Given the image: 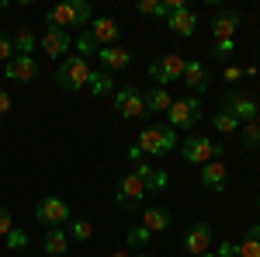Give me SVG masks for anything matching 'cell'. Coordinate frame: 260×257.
Wrapping results in <instances>:
<instances>
[{
    "label": "cell",
    "instance_id": "cell-44",
    "mask_svg": "<svg viewBox=\"0 0 260 257\" xmlns=\"http://www.w3.org/2000/svg\"><path fill=\"white\" fill-rule=\"evenodd\" d=\"M257 209H260V198H257Z\"/></svg>",
    "mask_w": 260,
    "mask_h": 257
},
{
    "label": "cell",
    "instance_id": "cell-12",
    "mask_svg": "<svg viewBox=\"0 0 260 257\" xmlns=\"http://www.w3.org/2000/svg\"><path fill=\"white\" fill-rule=\"evenodd\" d=\"M4 77L18 80V83H28V80L39 77V63H35V56H14V60L4 66Z\"/></svg>",
    "mask_w": 260,
    "mask_h": 257
},
{
    "label": "cell",
    "instance_id": "cell-4",
    "mask_svg": "<svg viewBox=\"0 0 260 257\" xmlns=\"http://www.w3.org/2000/svg\"><path fill=\"white\" fill-rule=\"evenodd\" d=\"M56 83L62 91H83L90 83V66L83 56H66V60L56 66Z\"/></svg>",
    "mask_w": 260,
    "mask_h": 257
},
{
    "label": "cell",
    "instance_id": "cell-17",
    "mask_svg": "<svg viewBox=\"0 0 260 257\" xmlns=\"http://www.w3.org/2000/svg\"><path fill=\"white\" fill-rule=\"evenodd\" d=\"M136 174L142 178V184H146V191H149V195H156V191H163V188L170 184V174L160 170V167H153V163H146V160H139Z\"/></svg>",
    "mask_w": 260,
    "mask_h": 257
},
{
    "label": "cell",
    "instance_id": "cell-25",
    "mask_svg": "<svg viewBox=\"0 0 260 257\" xmlns=\"http://www.w3.org/2000/svg\"><path fill=\"white\" fill-rule=\"evenodd\" d=\"M236 257H260V222L246 230V237H243L240 254H236Z\"/></svg>",
    "mask_w": 260,
    "mask_h": 257
},
{
    "label": "cell",
    "instance_id": "cell-27",
    "mask_svg": "<svg viewBox=\"0 0 260 257\" xmlns=\"http://www.w3.org/2000/svg\"><path fill=\"white\" fill-rule=\"evenodd\" d=\"M240 139H243V146H246V150H260V119L240 125Z\"/></svg>",
    "mask_w": 260,
    "mask_h": 257
},
{
    "label": "cell",
    "instance_id": "cell-7",
    "mask_svg": "<svg viewBox=\"0 0 260 257\" xmlns=\"http://www.w3.org/2000/svg\"><path fill=\"white\" fill-rule=\"evenodd\" d=\"M35 219L45 222V230H56V226H66V222L73 219V212H70V205H66L62 198L45 195L39 205H35Z\"/></svg>",
    "mask_w": 260,
    "mask_h": 257
},
{
    "label": "cell",
    "instance_id": "cell-13",
    "mask_svg": "<svg viewBox=\"0 0 260 257\" xmlns=\"http://www.w3.org/2000/svg\"><path fill=\"white\" fill-rule=\"evenodd\" d=\"M98 60L104 73H115V70H125L132 63V52L125 45H104V49H98Z\"/></svg>",
    "mask_w": 260,
    "mask_h": 257
},
{
    "label": "cell",
    "instance_id": "cell-5",
    "mask_svg": "<svg viewBox=\"0 0 260 257\" xmlns=\"http://www.w3.org/2000/svg\"><path fill=\"white\" fill-rule=\"evenodd\" d=\"M201 119V101L194 98V94H187V98H180L170 104V111H167V125L170 129H194Z\"/></svg>",
    "mask_w": 260,
    "mask_h": 257
},
{
    "label": "cell",
    "instance_id": "cell-43",
    "mask_svg": "<svg viewBox=\"0 0 260 257\" xmlns=\"http://www.w3.org/2000/svg\"><path fill=\"white\" fill-rule=\"evenodd\" d=\"M0 18H4V7H0Z\"/></svg>",
    "mask_w": 260,
    "mask_h": 257
},
{
    "label": "cell",
    "instance_id": "cell-41",
    "mask_svg": "<svg viewBox=\"0 0 260 257\" xmlns=\"http://www.w3.org/2000/svg\"><path fill=\"white\" fill-rule=\"evenodd\" d=\"M201 257H212V250H208V254H201Z\"/></svg>",
    "mask_w": 260,
    "mask_h": 257
},
{
    "label": "cell",
    "instance_id": "cell-15",
    "mask_svg": "<svg viewBox=\"0 0 260 257\" xmlns=\"http://www.w3.org/2000/svg\"><path fill=\"white\" fill-rule=\"evenodd\" d=\"M167 28H170L174 35H180V39H191V35L198 32V14H194L191 7H180V11H174V14L167 18Z\"/></svg>",
    "mask_w": 260,
    "mask_h": 257
},
{
    "label": "cell",
    "instance_id": "cell-21",
    "mask_svg": "<svg viewBox=\"0 0 260 257\" xmlns=\"http://www.w3.org/2000/svg\"><path fill=\"white\" fill-rule=\"evenodd\" d=\"M236 28H240V11H222L212 18V32H215V42L222 39H233L236 35Z\"/></svg>",
    "mask_w": 260,
    "mask_h": 257
},
{
    "label": "cell",
    "instance_id": "cell-40",
    "mask_svg": "<svg viewBox=\"0 0 260 257\" xmlns=\"http://www.w3.org/2000/svg\"><path fill=\"white\" fill-rule=\"evenodd\" d=\"M111 257H132V254H128V250H115Z\"/></svg>",
    "mask_w": 260,
    "mask_h": 257
},
{
    "label": "cell",
    "instance_id": "cell-20",
    "mask_svg": "<svg viewBox=\"0 0 260 257\" xmlns=\"http://www.w3.org/2000/svg\"><path fill=\"white\" fill-rule=\"evenodd\" d=\"M170 222H174V216H170V209H163V205H153V209L142 212V226H146L149 233H167Z\"/></svg>",
    "mask_w": 260,
    "mask_h": 257
},
{
    "label": "cell",
    "instance_id": "cell-8",
    "mask_svg": "<svg viewBox=\"0 0 260 257\" xmlns=\"http://www.w3.org/2000/svg\"><path fill=\"white\" fill-rule=\"evenodd\" d=\"M222 111H229V115L240 122V125L260 119V104L250 98V94H243V91H229V94H225V101H222Z\"/></svg>",
    "mask_w": 260,
    "mask_h": 257
},
{
    "label": "cell",
    "instance_id": "cell-35",
    "mask_svg": "<svg viewBox=\"0 0 260 257\" xmlns=\"http://www.w3.org/2000/svg\"><path fill=\"white\" fill-rule=\"evenodd\" d=\"M11 60H14V42L7 39V35H0V63L7 66Z\"/></svg>",
    "mask_w": 260,
    "mask_h": 257
},
{
    "label": "cell",
    "instance_id": "cell-29",
    "mask_svg": "<svg viewBox=\"0 0 260 257\" xmlns=\"http://www.w3.org/2000/svg\"><path fill=\"white\" fill-rule=\"evenodd\" d=\"M212 125H215V129H219L222 136H229V132H240V122L233 119V115H229V111H215V115H212Z\"/></svg>",
    "mask_w": 260,
    "mask_h": 257
},
{
    "label": "cell",
    "instance_id": "cell-18",
    "mask_svg": "<svg viewBox=\"0 0 260 257\" xmlns=\"http://www.w3.org/2000/svg\"><path fill=\"white\" fill-rule=\"evenodd\" d=\"M180 83H184L194 98H198V94H205V91H208V70H205V63H187V66H184Z\"/></svg>",
    "mask_w": 260,
    "mask_h": 257
},
{
    "label": "cell",
    "instance_id": "cell-16",
    "mask_svg": "<svg viewBox=\"0 0 260 257\" xmlns=\"http://www.w3.org/2000/svg\"><path fill=\"white\" fill-rule=\"evenodd\" d=\"M42 49H45V56H52V60H66V52H70V35L59 32V28H45V35H42Z\"/></svg>",
    "mask_w": 260,
    "mask_h": 257
},
{
    "label": "cell",
    "instance_id": "cell-1",
    "mask_svg": "<svg viewBox=\"0 0 260 257\" xmlns=\"http://www.w3.org/2000/svg\"><path fill=\"white\" fill-rule=\"evenodd\" d=\"M90 21H94V14H90L87 0H66V4H56V7L45 11V24L59 28V32H66V28H87Z\"/></svg>",
    "mask_w": 260,
    "mask_h": 257
},
{
    "label": "cell",
    "instance_id": "cell-3",
    "mask_svg": "<svg viewBox=\"0 0 260 257\" xmlns=\"http://www.w3.org/2000/svg\"><path fill=\"white\" fill-rule=\"evenodd\" d=\"M180 157L187 160V163H194V167H205L208 160H222L225 150H222V142H215V139L187 136V139H180Z\"/></svg>",
    "mask_w": 260,
    "mask_h": 257
},
{
    "label": "cell",
    "instance_id": "cell-2",
    "mask_svg": "<svg viewBox=\"0 0 260 257\" xmlns=\"http://www.w3.org/2000/svg\"><path fill=\"white\" fill-rule=\"evenodd\" d=\"M174 146H177V129H170L167 122L163 125H146L139 132V142H136V150L142 157H167Z\"/></svg>",
    "mask_w": 260,
    "mask_h": 257
},
{
    "label": "cell",
    "instance_id": "cell-39",
    "mask_svg": "<svg viewBox=\"0 0 260 257\" xmlns=\"http://www.w3.org/2000/svg\"><path fill=\"white\" fill-rule=\"evenodd\" d=\"M7 111H11V94H7V91H0V119H4Z\"/></svg>",
    "mask_w": 260,
    "mask_h": 257
},
{
    "label": "cell",
    "instance_id": "cell-9",
    "mask_svg": "<svg viewBox=\"0 0 260 257\" xmlns=\"http://www.w3.org/2000/svg\"><path fill=\"white\" fill-rule=\"evenodd\" d=\"M115 111L121 119H142L146 115V101L136 87H118L115 91Z\"/></svg>",
    "mask_w": 260,
    "mask_h": 257
},
{
    "label": "cell",
    "instance_id": "cell-24",
    "mask_svg": "<svg viewBox=\"0 0 260 257\" xmlns=\"http://www.w3.org/2000/svg\"><path fill=\"white\" fill-rule=\"evenodd\" d=\"M111 87H115L111 73H104V70H90V83H87V91H90L94 98H104V94H111Z\"/></svg>",
    "mask_w": 260,
    "mask_h": 257
},
{
    "label": "cell",
    "instance_id": "cell-33",
    "mask_svg": "<svg viewBox=\"0 0 260 257\" xmlns=\"http://www.w3.org/2000/svg\"><path fill=\"white\" fill-rule=\"evenodd\" d=\"M4 240H7V247H11V250H24V247H28V233H24V230H18V226H14V230H11Z\"/></svg>",
    "mask_w": 260,
    "mask_h": 257
},
{
    "label": "cell",
    "instance_id": "cell-28",
    "mask_svg": "<svg viewBox=\"0 0 260 257\" xmlns=\"http://www.w3.org/2000/svg\"><path fill=\"white\" fill-rule=\"evenodd\" d=\"M149 240H153V233H149V230H146V226L139 222V226H132V230H128L125 243H128V250H142V247H146Z\"/></svg>",
    "mask_w": 260,
    "mask_h": 257
},
{
    "label": "cell",
    "instance_id": "cell-23",
    "mask_svg": "<svg viewBox=\"0 0 260 257\" xmlns=\"http://www.w3.org/2000/svg\"><path fill=\"white\" fill-rule=\"evenodd\" d=\"M142 101H146V115L170 111V104H174V98H170V91H167V87H149V91L142 94Z\"/></svg>",
    "mask_w": 260,
    "mask_h": 257
},
{
    "label": "cell",
    "instance_id": "cell-14",
    "mask_svg": "<svg viewBox=\"0 0 260 257\" xmlns=\"http://www.w3.org/2000/svg\"><path fill=\"white\" fill-rule=\"evenodd\" d=\"M87 32H90V39L98 42L101 49H104V45H115L118 35H121V28H118V21H115V18H94Z\"/></svg>",
    "mask_w": 260,
    "mask_h": 257
},
{
    "label": "cell",
    "instance_id": "cell-38",
    "mask_svg": "<svg viewBox=\"0 0 260 257\" xmlns=\"http://www.w3.org/2000/svg\"><path fill=\"white\" fill-rule=\"evenodd\" d=\"M240 77H243V70H240V66H229V70L222 73V80H225V83H233V80H240Z\"/></svg>",
    "mask_w": 260,
    "mask_h": 257
},
{
    "label": "cell",
    "instance_id": "cell-42",
    "mask_svg": "<svg viewBox=\"0 0 260 257\" xmlns=\"http://www.w3.org/2000/svg\"><path fill=\"white\" fill-rule=\"evenodd\" d=\"M136 257H149V254H136Z\"/></svg>",
    "mask_w": 260,
    "mask_h": 257
},
{
    "label": "cell",
    "instance_id": "cell-32",
    "mask_svg": "<svg viewBox=\"0 0 260 257\" xmlns=\"http://www.w3.org/2000/svg\"><path fill=\"white\" fill-rule=\"evenodd\" d=\"M98 49H101V45L90 39V32H83L80 39H77V52H80L83 60H87V56H98Z\"/></svg>",
    "mask_w": 260,
    "mask_h": 257
},
{
    "label": "cell",
    "instance_id": "cell-26",
    "mask_svg": "<svg viewBox=\"0 0 260 257\" xmlns=\"http://www.w3.org/2000/svg\"><path fill=\"white\" fill-rule=\"evenodd\" d=\"M11 42H14V56H31V52H35V35H31L28 28H18Z\"/></svg>",
    "mask_w": 260,
    "mask_h": 257
},
{
    "label": "cell",
    "instance_id": "cell-36",
    "mask_svg": "<svg viewBox=\"0 0 260 257\" xmlns=\"http://www.w3.org/2000/svg\"><path fill=\"white\" fill-rule=\"evenodd\" d=\"M11 230H14V219H11V212L0 205V237H7Z\"/></svg>",
    "mask_w": 260,
    "mask_h": 257
},
{
    "label": "cell",
    "instance_id": "cell-19",
    "mask_svg": "<svg viewBox=\"0 0 260 257\" xmlns=\"http://www.w3.org/2000/svg\"><path fill=\"white\" fill-rule=\"evenodd\" d=\"M201 181H205V188H212V191H225V184H229L225 163H222V160H208V163L201 167Z\"/></svg>",
    "mask_w": 260,
    "mask_h": 257
},
{
    "label": "cell",
    "instance_id": "cell-34",
    "mask_svg": "<svg viewBox=\"0 0 260 257\" xmlns=\"http://www.w3.org/2000/svg\"><path fill=\"white\" fill-rule=\"evenodd\" d=\"M240 254V243H233V240H222L219 247L212 250V257H236Z\"/></svg>",
    "mask_w": 260,
    "mask_h": 257
},
{
    "label": "cell",
    "instance_id": "cell-11",
    "mask_svg": "<svg viewBox=\"0 0 260 257\" xmlns=\"http://www.w3.org/2000/svg\"><path fill=\"white\" fill-rule=\"evenodd\" d=\"M184 247L191 250V257H201L212 250V226L208 222H194L187 233H184Z\"/></svg>",
    "mask_w": 260,
    "mask_h": 257
},
{
    "label": "cell",
    "instance_id": "cell-10",
    "mask_svg": "<svg viewBox=\"0 0 260 257\" xmlns=\"http://www.w3.org/2000/svg\"><path fill=\"white\" fill-rule=\"evenodd\" d=\"M146 195H149V191H146L142 178L136 174V170H132V174H125V178L118 181V195H115V198H118L121 209H136V205H139Z\"/></svg>",
    "mask_w": 260,
    "mask_h": 257
},
{
    "label": "cell",
    "instance_id": "cell-6",
    "mask_svg": "<svg viewBox=\"0 0 260 257\" xmlns=\"http://www.w3.org/2000/svg\"><path fill=\"white\" fill-rule=\"evenodd\" d=\"M184 66H187V60H184L180 52H167V56H156V60L149 63V77L156 80V87L177 83V80L184 77Z\"/></svg>",
    "mask_w": 260,
    "mask_h": 257
},
{
    "label": "cell",
    "instance_id": "cell-31",
    "mask_svg": "<svg viewBox=\"0 0 260 257\" xmlns=\"http://www.w3.org/2000/svg\"><path fill=\"white\" fill-rule=\"evenodd\" d=\"M70 237L83 243V240H90V237H94V226H90L87 219H70Z\"/></svg>",
    "mask_w": 260,
    "mask_h": 257
},
{
    "label": "cell",
    "instance_id": "cell-30",
    "mask_svg": "<svg viewBox=\"0 0 260 257\" xmlns=\"http://www.w3.org/2000/svg\"><path fill=\"white\" fill-rule=\"evenodd\" d=\"M139 11L142 18H167V7H163V0H139Z\"/></svg>",
    "mask_w": 260,
    "mask_h": 257
},
{
    "label": "cell",
    "instance_id": "cell-22",
    "mask_svg": "<svg viewBox=\"0 0 260 257\" xmlns=\"http://www.w3.org/2000/svg\"><path fill=\"white\" fill-rule=\"evenodd\" d=\"M42 247H45V254H49V257H62L66 250H70V233H66V226L45 230V240H42Z\"/></svg>",
    "mask_w": 260,
    "mask_h": 257
},
{
    "label": "cell",
    "instance_id": "cell-37",
    "mask_svg": "<svg viewBox=\"0 0 260 257\" xmlns=\"http://www.w3.org/2000/svg\"><path fill=\"white\" fill-rule=\"evenodd\" d=\"M229 52H233V39H222V42H215V45H212V56H229Z\"/></svg>",
    "mask_w": 260,
    "mask_h": 257
}]
</instances>
